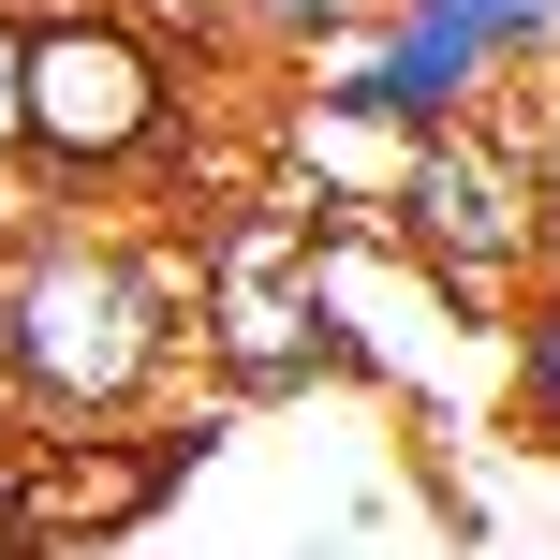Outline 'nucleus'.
Returning a JSON list of instances; mask_svg holds the SVG:
<instances>
[{
	"mask_svg": "<svg viewBox=\"0 0 560 560\" xmlns=\"http://www.w3.org/2000/svg\"><path fill=\"white\" fill-rule=\"evenodd\" d=\"M546 104H560V89L428 133L413 148V192H398V236H413L472 310H502V325H516V295L546 280Z\"/></svg>",
	"mask_w": 560,
	"mask_h": 560,
	"instance_id": "obj_5",
	"label": "nucleus"
},
{
	"mask_svg": "<svg viewBox=\"0 0 560 560\" xmlns=\"http://www.w3.org/2000/svg\"><path fill=\"white\" fill-rule=\"evenodd\" d=\"M0 560H45V546H30V532H0Z\"/></svg>",
	"mask_w": 560,
	"mask_h": 560,
	"instance_id": "obj_13",
	"label": "nucleus"
},
{
	"mask_svg": "<svg viewBox=\"0 0 560 560\" xmlns=\"http://www.w3.org/2000/svg\"><path fill=\"white\" fill-rule=\"evenodd\" d=\"M266 148H280V192H310L325 222H384L398 236V192H413V118H384V104H325V89H280V118H266Z\"/></svg>",
	"mask_w": 560,
	"mask_h": 560,
	"instance_id": "obj_6",
	"label": "nucleus"
},
{
	"mask_svg": "<svg viewBox=\"0 0 560 560\" xmlns=\"http://www.w3.org/2000/svg\"><path fill=\"white\" fill-rule=\"evenodd\" d=\"M443 15H472L516 89H560V0H443Z\"/></svg>",
	"mask_w": 560,
	"mask_h": 560,
	"instance_id": "obj_9",
	"label": "nucleus"
},
{
	"mask_svg": "<svg viewBox=\"0 0 560 560\" xmlns=\"http://www.w3.org/2000/svg\"><path fill=\"white\" fill-rule=\"evenodd\" d=\"M192 163V45L133 0H45L30 15V192H148Z\"/></svg>",
	"mask_w": 560,
	"mask_h": 560,
	"instance_id": "obj_2",
	"label": "nucleus"
},
{
	"mask_svg": "<svg viewBox=\"0 0 560 560\" xmlns=\"http://www.w3.org/2000/svg\"><path fill=\"white\" fill-rule=\"evenodd\" d=\"M30 177V15L0 0V192Z\"/></svg>",
	"mask_w": 560,
	"mask_h": 560,
	"instance_id": "obj_11",
	"label": "nucleus"
},
{
	"mask_svg": "<svg viewBox=\"0 0 560 560\" xmlns=\"http://www.w3.org/2000/svg\"><path fill=\"white\" fill-rule=\"evenodd\" d=\"M384 0H222V45L266 59V74H310V59L339 45V30H369Z\"/></svg>",
	"mask_w": 560,
	"mask_h": 560,
	"instance_id": "obj_7",
	"label": "nucleus"
},
{
	"mask_svg": "<svg viewBox=\"0 0 560 560\" xmlns=\"http://www.w3.org/2000/svg\"><path fill=\"white\" fill-rule=\"evenodd\" d=\"M163 487H177V443H148V457H59L45 502H59V516H89V532H118V516H148Z\"/></svg>",
	"mask_w": 560,
	"mask_h": 560,
	"instance_id": "obj_8",
	"label": "nucleus"
},
{
	"mask_svg": "<svg viewBox=\"0 0 560 560\" xmlns=\"http://www.w3.org/2000/svg\"><path fill=\"white\" fill-rule=\"evenodd\" d=\"M325 354L369 369L384 398H428V413H443V398H487V384L516 398V325L472 310L384 222H325Z\"/></svg>",
	"mask_w": 560,
	"mask_h": 560,
	"instance_id": "obj_4",
	"label": "nucleus"
},
{
	"mask_svg": "<svg viewBox=\"0 0 560 560\" xmlns=\"http://www.w3.org/2000/svg\"><path fill=\"white\" fill-rule=\"evenodd\" d=\"M192 354H207V384L222 398H295V384H325V207L310 192H236V207H207V236H192Z\"/></svg>",
	"mask_w": 560,
	"mask_h": 560,
	"instance_id": "obj_3",
	"label": "nucleus"
},
{
	"mask_svg": "<svg viewBox=\"0 0 560 560\" xmlns=\"http://www.w3.org/2000/svg\"><path fill=\"white\" fill-rule=\"evenodd\" d=\"M516 413H532V428H560V266L516 295Z\"/></svg>",
	"mask_w": 560,
	"mask_h": 560,
	"instance_id": "obj_10",
	"label": "nucleus"
},
{
	"mask_svg": "<svg viewBox=\"0 0 560 560\" xmlns=\"http://www.w3.org/2000/svg\"><path fill=\"white\" fill-rule=\"evenodd\" d=\"M192 354V266L118 222H45L0 252V398L30 428H133Z\"/></svg>",
	"mask_w": 560,
	"mask_h": 560,
	"instance_id": "obj_1",
	"label": "nucleus"
},
{
	"mask_svg": "<svg viewBox=\"0 0 560 560\" xmlns=\"http://www.w3.org/2000/svg\"><path fill=\"white\" fill-rule=\"evenodd\" d=\"M546 266H560V104H546Z\"/></svg>",
	"mask_w": 560,
	"mask_h": 560,
	"instance_id": "obj_12",
	"label": "nucleus"
}]
</instances>
